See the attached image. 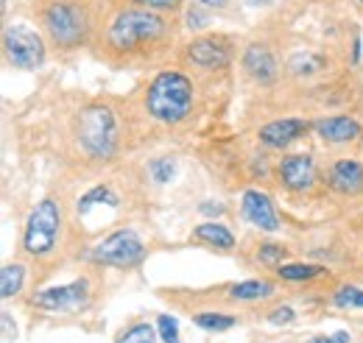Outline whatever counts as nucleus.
I'll list each match as a JSON object with an SVG mask.
<instances>
[{
	"label": "nucleus",
	"mask_w": 363,
	"mask_h": 343,
	"mask_svg": "<svg viewBox=\"0 0 363 343\" xmlns=\"http://www.w3.org/2000/svg\"><path fill=\"white\" fill-rule=\"evenodd\" d=\"M92 43L101 59L112 64H143L162 56L174 43V20L126 0L98 20Z\"/></svg>",
	"instance_id": "1"
},
{
	"label": "nucleus",
	"mask_w": 363,
	"mask_h": 343,
	"mask_svg": "<svg viewBox=\"0 0 363 343\" xmlns=\"http://www.w3.org/2000/svg\"><path fill=\"white\" fill-rule=\"evenodd\" d=\"M37 17L48 45L59 53H73L95 40L98 17L87 0H40Z\"/></svg>",
	"instance_id": "2"
},
{
	"label": "nucleus",
	"mask_w": 363,
	"mask_h": 343,
	"mask_svg": "<svg viewBox=\"0 0 363 343\" xmlns=\"http://www.w3.org/2000/svg\"><path fill=\"white\" fill-rule=\"evenodd\" d=\"M196 101L193 79L182 70H160L143 95V109L151 120L162 126H179L190 118Z\"/></svg>",
	"instance_id": "3"
},
{
	"label": "nucleus",
	"mask_w": 363,
	"mask_h": 343,
	"mask_svg": "<svg viewBox=\"0 0 363 343\" xmlns=\"http://www.w3.org/2000/svg\"><path fill=\"white\" fill-rule=\"evenodd\" d=\"M76 145L90 162H109L121 148V120L109 103H87L76 115Z\"/></svg>",
	"instance_id": "4"
},
{
	"label": "nucleus",
	"mask_w": 363,
	"mask_h": 343,
	"mask_svg": "<svg viewBox=\"0 0 363 343\" xmlns=\"http://www.w3.org/2000/svg\"><path fill=\"white\" fill-rule=\"evenodd\" d=\"M62 232H65V213L62 204L56 198H43L31 207V213L26 218L23 226V240L20 249L23 254L31 259H48L56 254L59 243H62Z\"/></svg>",
	"instance_id": "5"
},
{
	"label": "nucleus",
	"mask_w": 363,
	"mask_h": 343,
	"mask_svg": "<svg viewBox=\"0 0 363 343\" xmlns=\"http://www.w3.org/2000/svg\"><path fill=\"white\" fill-rule=\"evenodd\" d=\"M84 259H90L92 265L129 271V268H137L145 259V243L132 226H123V229H115V232L104 235L95 246H90Z\"/></svg>",
	"instance_id": "6"
},
{
	"label": "nucleus",
	"mask_w": 363,
	"mask_h": 343,
	"mask_svg": "<svg viewBox=\"0 0 363 343\" xmlns=\"http://www.w3.org/2000/svg\"><path fill=\"white\" fill-rule=\"evenodd\" d=\"M28 304L48 315H73L84 313L92 304V282L90 276H79L67 285H50L43 291H34Z\"/></svg>",
	"instance_id": "7"
},
{
	"label": "nucleus",
	"mask_w": 363,
	"mask_h": 343,
	"mask_svg": "<svg viewBox=\"0 0 363 343\" xmlns=\"http://www.w3.org/2000/svg\"><path fill=\"white\" fill-rule=\"evenodd\" d=\"M3 59L17 70H37L45 62V40L28 26H9L3 31Z\"/></svg>",
	"instance_id": "8"
},
{
	"label": "nucleus",
	"mask_w": 363,
	"mask_h": 343,
	"mask_svg": "<svg viewBox=\"0 0 363 343\" xmlns=\"http://www.w3.org/2000/svg\"><path fill=\"white\" fill-rule=\"evenodd\" d=\"M184 59L199 67V70H207V73H216V70H224L232 62V47H229L227 37H216V34H207V37H196L184 45Z\"/></svg>",
	"instance_id": "9"
},
{
	"label": "nucleus",
	"mask_w": 363,
	"mask_h": 343,
	"mask_svg": "<svg viewBox=\"0 0 363 343\" xmlns=\"http://www.w3.org/2000/svg\"><path fill=\"white\" fill-rule=\"evenodd\" d=\"M277 179L291 193H308L316 184V159L311 154H288L277 162Z\"/></svg>",
	"instance_id": "10"
},
{
	"label": "nucleus",
	"mask_w": 363,
	"mask_h": 343,
	"mask_svg": "<svg viewBox=\"0 0 363 343\" xmlns=\"http://www.w3.org/2000/svg\"><path fill=\"white\" fill-rule=\"evenodd\" d=\"M240 215L246 223H252L260 232H279V218L274 210V201L263 190H246L240 196Z\"/></svg>",
	"instance_id": "11"
},
{
	"label": "nucleus",
	"mask_w": 363,
	"mask_h": 343,
	"mask_svg": "<svg viewBox=\"0 0 363 343\" xmlns=\"http://www.w3.org/2000/svg\"><path fill=\"white\" fill-rule=\"evenodd\" d=\"M240 64H243L246 76L252 81H257V84H272L274 79H277V73H279V64L274 59L272 47L263 43L246 45V50L240 56Z\"/></svg>",
	"instance_id": "12"
},
{
	"label": "nucleus",
	"mask_w": 363,
	"mask_h": 343,
	"mask_svg": "<svg viewBox=\"0 0 363 343\" xmlns=\"http://www.w3.org/2000/svg\"><path fill=\"white\" fill-rule=\"evenodd\" d=\"M311 129H313V123H308L302 118H279L260 129V142L266 148H288L291 142L302 140Z\"/></svg>",
	"instance_id": "13"
},
{
	"label": "nucleus",
	"mask_w": 363,
	"mask_h": 343,
	"mask_svg": "<svg viewBox=\"0 0 363 343\" xmlns=\"http://www.w3.org/2000/svg\"><path fill=\"white\" fill-rule=\"evenodd\" d=\"M313 131L324 142L330 145H347V142H355L363 134L361 123L355 118H347V115H330V118H318L313 120Z\"/></svg>",
	"instance_id": "14"
},
{
	"label": "nucleus",
	"mask_w": 363,
	"mask_h": 343,
	"mask_svg": "<svg viewBox=\"0 0 363 343\" xmlns=\"http://www.w3.org/2000/svg\"><path fill=\"white\" fill-rule=\"evenodd\" d=\"M327 184L341 196H355L363 190V165L358 159H338L327 171Z\"/></svg>",
	"instance_id": "15"
},
{
	"label": "nucleus",
	"mask_w": 363,
	"mask_h": 343,
	"mask_svg": "<svg viewBox=\"0 0 363 343\" xmlns=\"http://www.w3.org/2000/svg\"><path fill=\"white\" fill-rule=\"evenodd\" d=\"M193 240L204 243V246H213V249H221V252H232L235 249V235L229 232L224 223L218 220H204L193 229Z\"/></svg>",
	"instance_id": "16"
},
{
	"label": "nucleus",
	"mask_w": 363,
	"mask_h": 343,
	"mask_svg": "<svg viewBox=\"0 0 363 343\" xmlns=\"http://www.w3.org/2000/svg\"><path fill=\"white\" fill-rule=\"evenodd\" d=\"M277 293V285L269 279H243L227 288V296L232 301H266Z\"/></svg>",
	"instance_id": "17"
},
{
	"label": "nucleus",
	"mask_w": 363,
	"mask_h": 343,
	"mask_svg": "<svg viewBox=\"0 0 363 343\" xmlns=\"http://www.w3.org/2000/svg\"><path fill=\"white\" fill-rule=\"evenodd\" d=\"M23 285H26V265L23 262H6L0 268V296L3 299L20 296Z\"/></svg>",
	"instance_id": "18"
},
{
	"label": "nucleus",
	"mask_w": 363,
	"mask_h": 343,
	"mask_svg": "<svg viewBox=\"0 0 363 343\" xmlns=\"http://www.w3.org/2000/svg\"><path fill=\"white\" fill-rule=\"evenodd\" d=\"M193 324L199 330L210 332V335H221V332H227L232 327H238V318L229 315V313H218V310H201V313L193 315Z\"/></svg>",
	"instance_id": "19"
},
{
	"label": "nucleus",
	"mask_w": 363,
	"mask_h": 343,
	"mask_svg": "<svg viewBox=\"0 0 363 343\" xmlns=\"http://www.w3.org/2000/svg\"><path fill=\"white\" fill-rule=\"evenodd\" d=\"M321 70H324V59L311 53V50H299V53H294L288 59V73L296 76V79H311Z\"/></svg>",
	"instance_id": "20"
},
{
	"label": "nucleus",
	"mask_w": 363,
	"mask_h": 343,
	"mask_svg": "<svg viewBox=\"0 0 363 343\" xmlns=\"http://www.w3.org/2000/svg\"><path fill=\"white\" fill-rule=\"evenodd\" d=\"M324 274H327V268L313 265V262H285L277 268V276L282 282H308V279H316Z\"/></svg>",
	"instance_id": "21"
},
{
	"label": "nucleus",
	"mask_w": 363,
	"mask_h": 343,
	"mask_svg": "<svg viewBox=\"0 0 363 343\" xmlns=\"http://www.w3.org/2000/svg\"><path fill=\"white\" fill-rule=\"evenodd\" d=\"M160 341V332L154 324L148 321H135L129 324L126 330H121V335L115 338V343H157Z\"/></svg>",
	"instance_id": "22"
},
{
	"label": "nucleus",
	"mask_w": 363,
	"mask_h": 343,
	"mask_svg": "<svg viewBox=\"0 0 363 343\" xmlns=\"http://www.w3.org/2000/svg\"><path fill=\"white\" fill-rule=\"evenodd\" d=\"M333 304L338 310H363V288L358 285H341L333 291Z\"/></svg>",
	"instance_id": "23"
},
{
	"label": "nucleus",
	"mask_w": 363,
	"mask_h": 343,
	"mask_svg": "<svg viewBox=\"0 0 363 343\" xmlns=\"http://www.w3.org/2000/svg\"><path fill=\"white\" fill-rule=\"evenodd\" d=\"M148 173H151V179L157 184H165V181H171L177 176V159L174 157H157V159L148 162Z\"/></svg>",
	"instance_id": "24"
},
{
	"label": "nucleus",
	"mask_w": 363,
	"mask_h": 343,
	"mask_svg": "<svg viewBox=\"0 0 363 343\" xmlns=\"http://www.w3.org/2000/svg\"><path fill=\"white\" fill-rule=\"evenodd\" d=\"M285 257H288V249L279 246V243H263L260 252H257V259H260L263 265H269V268H279Z\"/></svg>",
	"instance_id": "25"
},
{
	"label": "nucleus",
	"mask_w": 363,
	"mask_h": 343,
	"mask_svg": "<svg viewBox=\"0 0 363 343\" xmlns=\"http://www.w3.org/2000/svg\"><path fill=\"white\" fill-rule=\"evenodd\" d=\"M157 332H160V338L165 343H179V321H177L174 315L162 313V315L157 318Z\"/></svg>",
	"instance_id": "26"
},
{
	"label": "nucleus",
	"mask_w": 363,
	"mask_h": 343,
	"mask_svg": "<svg viewBox=\"0 0 363 343\" xmlns=\"http://www.w3.org/2000/svg\"><path fill=\"white\" fill-rule=\"evenodd\" d=\"M266 318H269V324H274V327H288V324L296 321V310L291 304H279V307H274Z\"/></svg>",
	"instance_id": "27"
},
{
	"label": "nucleus",
	"mask_w": 363,
	"mask_h": 343,
	"mask_svg": "<svg viewBox=\"0 0 363 343\" xmlns=\"http://www.w3.org/2000/svg\"><path fill=\"white\" fill-rule=\"evenodd\" d=\"M129 3L143 6V9H151V11H162V14L177 11V9L182 6V0H129Z\"/></svg>",
	"instance_id": "28"
},
{
	"label": "nucleus",
	"mask_w": 363,
	"mask_h": 343,
	"mask_svg": "<svg viewBox=\"0 0 363 343\" xmlns=\"http://www.w3.org/2000/svg\"><path fill=\"white\" fill-rule=\"evenodd\" d=\"M0 324H3V343H11L17 338V324L11 321V313L9 310L0 313Z\"/></svg>",
	"instance_id": "29"
},
{
	"label": "nucleus",
	"mask_w": 363,
	"mask_h": 343,
	"mask_svg": "<svg viewBox=\"0 0 363 343\" xmlns=\"http://www.w3.org/2000/svg\"><path fill=\"white\" fill-rule=\"evenodd\" d=\"M199 213H201V215H224V213H227V207H224V204L204 201V204H199Z\"/></svg>",
	"instance_id": "30"
},
{
	"label": "nucleus",
	"mask_w": 363,
	"mask_h": 343,
	"mask_svg": "<svg viewBox=\"0 0 363 343\" xmlns=\"http://www.w3.org/2000/svg\"><path fill=\"white\" fill-rule=\"evenodd\" d=\"M187 26H190V28H201V26H204L201 14H196V11L190 9V11H187Z\"/></svg>",
	"instance_id": "31"
},
{
	"label": "nucleus",
	"mask_w": 363,
	"mask_h": 343,
	"mask_svg": "<svg viewBox=\"0 0 363 343\" xmlns=\"http://www.w3.org/2000/svg\"><path fill=\"white\" fill-rule=\"evenodd\" d=\"M199 6H204V9H224L229 0H196Z\"/></svg>",
	"instance_id": "32"
},
{
	"label": "nucleus",
	"mask_w": 363,
	"mask_h": 343,
	"mask_svg": "<svg viewBox=\"0 0 363 343\" xmlns=\"http://www.w3.org/2000/svg\"><path fill=\"white\" fill-rule=\"evenodd\" d=\"M308 343H338V341H335V335H313Z\"/></svg>",
	"instance_id": "33"
},
{
	"label": "nucleus",
	"mask_w": 363,
	"mask_h": 343,
	"mask_svg": "<svg viewBox=\"0 0 363 343\" xmlns=\"http://www.w3.org/2000/svg\"><path fill=\"white\" fill-rule=\"evenodd\" d=\"M335 341H338V343H350L352 338H350L347 332H335Z\"/></svg>",
	"instance_id": "34"
},
{
	"label": "nucleus",
	"mask_w": 363,
	"mask_h": 343,
	"mask_svg": "<svg viewBox=\"0 0 363 343\" xmlns=\"http://www.w3.org/2000/svg\"><path fill=\"white\" fill-rule=\"evenodd\" d=\"M355 3H361V6H363V0H355Z\"/></svg>",
	"instance_id": "35"
},
{
	"label": "nucleus",
	"mask_w": 363,
	"mask_h": 343,
	"mask_svg": "<svg viewBox=\"0 0 363 343\" xmlns=\"http://www.w3.org/2000/svg\"><path fill=\"white\" fill-rule=\"evenodd\" d=\"M179 343H182V341H179Z\"/></svg>",
	"instance_id": "36"
}]
</instances>
